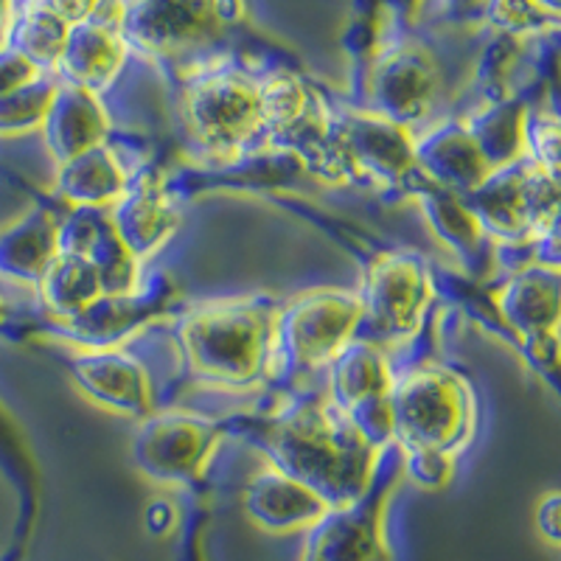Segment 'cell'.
Wrapping results in <instances>:
<instances>
[]
</instances>
